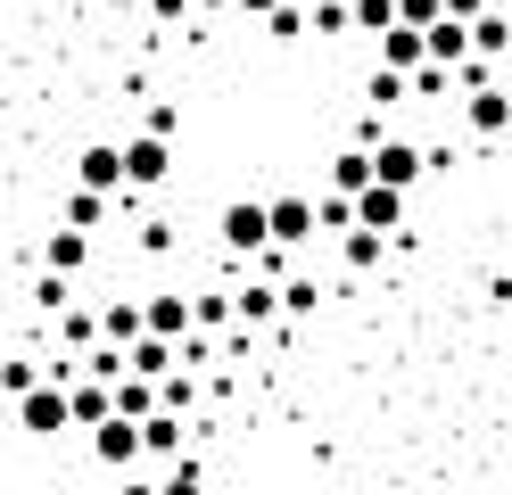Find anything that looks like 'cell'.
<instances>
[{"mask_svg": "<svg viewBox=\"0 0 512 495\" xmlns=\"http://www.w3.org/2000/svg\"><path fill=\"white\" fill-rule=\"evenodd\" d=\"M116 174H124V190H157L174 174V141L166 132H133V141H116Z\"/></svg>", "mask_w": 512, "mask_h": 495, "instance_id": "obj_1", "label": "cell"}, {"mask_svg": "<svg viewBox=\"0 0 512 495\" xmlns=\"http://www.w3.org/2000/svg\"><path fill=\"white\" fill-rule=\"evenodd\" d=\"M17 429H25V438H58V429H75V421H67V380L17 388Z\"/></svg>", "mask_w": 512, "mask_h": 495, "instance_id": "obj_2", "label": "cell"}, {"mask_svg": "<svg viewBox=\"0 0 512 495\" xmlns=\"http://www.w3.org/2000/svg\"><path fill=\"white\" fill-rule=\"evenodd\" d=\"M91 454H100L108 471L141 462V421H133V413H100V421H91Z\"/></svg>", "mask_w": 512, "mask_h": 495, "instance_id": "obj_3", "label": "cell"}, {"mask_svg": "<svg viewBox=\"0 0 512 495\" xmlns=\"http://www.w3.org/2000/svg\"><path fill=\"white\" fill-rule=\"evenodd\" d=\"M347 223H364V231H397V223H405V190H397V182H364L356 198H347Z\"/></svg>", "mask_w": 512, "mask_h": 495, "instance_id": "obj_4", "label": "cell"}, {"mask_svg": "<svg viewBox=\"0 0 512 495\" xmlns=\"http://www.w3.org/2000/svg\"><path fill=\"white\" fill-rule=\"evenodd\" d=\"M265 240L273 248H306L314 240V198H273L265 207Z\"/></svg>", "mask_w": 512, "mask_h": 495, "instance_id": "obj_5", "label": "cell"}, {"mask_svg": "<svg viewBox=\"0 0 512 495\" xmlns=\"http://www.w3.org/2000/svg\"><path fill=\"white\" fill-rule=\"evenodd\" d=\"M372 182H397V190H413V182H422V149H413V141H380V132H372Z\"/></svg>", "mask_w": 512, "mask_h": 495, "instance_id": "obj_6", "label": "cell"}, {"mask_svg": "<svg viewBox=\"0 0 512 495\" xmlns=\"http://www.w3.org/2000/svg\"><path fill=\"white\" fill-rule=\"evenodd\" d=\"M223 248H232V256L265 248V198H232V207H223Z\"/></svg>", "mask_w": 512, "mask_h": 495, "instance_id": "obj_7", "label": "cell"}, {"mask_svg": "<svg viewBox=\"0 0 512 495\" xmlns=\"http://www.w3.org/2000/svg\"><path fill=\"white\" fill-rule=\"evenodd\" d=\"M75 182H83V190H108V198H116V190H124V174H116V141H91V149L75 157Z\"/></svg>", "mask_w": 512, "mask_h": 495, "instance_id": "obj_8", "label": "cell"}, {"mask_svg": "<svg viewBox=\"0 0 512 495\" xmlns=\"http://www.w3.org/2000/svg\"><path fill=\"white\" fill-rule=\"evenodd\" d=\"M372 42H380V66H397V75H405V66L422 58V25H405V17H389V25L372 33Z\"/></svg>", "mask_w": 512, "mask_h": 495, "instance_id": "obj_9", "label": "cell"}, {"mask_svg": "<svg viewBox=\"0 0 512 495\" xmlns=\"http://www.w3.org/2000/svg\"><path fill=\"white\" fill-rule=\"evenodd\" d=\"M42 264H50V273H67V281H75L83 264H91V231H75V223H67V231H50V248H42Z\"/></svg>", "mask_w": 512, "mask_h": 495, "instance_id": "obj_10", "label": "cell"}, {"mask_svg": "<svg viewBox=\"0 0 512 495\" xmlns=\"http://www.w3.org/2000/svg\"><path fill=\"white\" fill-rule=\"evenodd\" d=\"M463 33H471V58H504L512 17H504V9H479V17H463Z\"/></svg>", "mask_w": 512, "mask_h": 495, "instance_id": "obj_11", "label": "cell"}, {"mask_svg": "<svg viewBox=\"0 0 512 495\" xmlns=\"http://www.w3.org/2000/svg\"><path fill=\"white\" fill-rule=\"evenodd\" d=\"M182 421H190V413L149 405V413H141V454H174V446H182Z\"/></svg>", "mask_w": 512, "mask_h": 495, "instance_id": "obj_12", "label": "cell"}, {"mask_svg": "<svg viewBox=\"0 0 512 495\" xmlns=\"http://www.w3.org/2000/svg\"><path fill=\"white\" fill-rule=\"evenodd\" d=\"M471 124H479V141H496V132L512 124V108H504V91H496V75H488V83H471Z\"/></svg>", "mask_w": 512, "mask_h": 495, "instance_id": "obj_13", "label": "cell"}, {"mask_svg": "<svg viewBox=\"0 0 512 495\" xmlns=\"http://www.w3.org/2000/svg\"><path fill=\"white\" fill-rule=\"evenodd\" d=\"M141 330H157V339H182V330H190V297H149V306H141Z\"/></svg>", "mask_w": 512, "mask_h": 495, "instance_id": "obj_14", "label": "cell"}, {"mask_svg": "<svg viewBox=\"0 0 512 495\" xmlns=\"http://www.w3.org/2000/svg\"><path fill=\"white\" fill-rule=\"evenodd\" d=\"M372 182V149H347V157H331V190H347V198H356Z\"/></svg>", "mask_w": 512, "mask_h": 495, "instance_id": "obj_15", "label": "cell"}, {"mask_svg": "<svg viewBox=\"0 0 512 495\" xmlns=\"http://www.w3.org/2000/svg\"><path fill=\"white\" fill-rule=\"evenodd\" d=\"M232 314H240L248 330H256V322H273V314H281V306H273V281H248V289L232 297Z\"/></svg>", "mask_w": 512, "mask_h": 495, "instance_id": "obj_16", "label": "cell"}, {"mask_svg": "<svg viewBox=\"0 0 512 495\" xmlns=\"http://www.w3.org/2000/svg\"><path fill=\"white\" fill-rule=\"evenodd\" d=\"M100 215H108V190H83V182H75V198H67V223H75V231H91Z\"/></svg>", "mask_w": 512, "mask_h": 495, "instance_id": "obj_17", "label": "cell"}, {"mask_svg": "<svg viewBox=\"0 0 512 495\" xmlns=\"http://www.w3.org/2000/svg\"><path fill=\"white\" fill-rule=\"evenodd\" d=\"M100 339H108V347L141 339V306H108V314H100Z\"/></svg>", "mask_w": 512, "mask_h": 495, "instance_id": "obj_18", "label": "cell"}, {"mask_svg": "<svg viewBox=\"0 0 512 495\" xmlns=\"http://www.w3.org/2000/svg\"><path fill=\"white\" fill-rule=\"evenodd\" d=\"M380 240H389V231H347V264H356V273H372V264H380Z\"/></svg>", "mask_w": 512, "mask_h": 495, "instance_id": "obj_19", "label": "cell"}, {"mask_svg": "<svg viewBox=\"0 0 512 495\" xmlns=\"http://www.w3.org/2000/svg\"><path fill=\"white\" fill-rule=\"evenodd\" d=\"M397 17V0H347V25H364V33H380Z\"/></svg>", "mask_w": 512, "mask_h": 495, "instance_id": "obj_20", "label": "cell"}, {"mask_svg": "<svg viewBox=\"0 0 512 495\" xmlns=\"http://www.w3.org/2000/svg\"><path fill=\"white\" fill-rule=\"evenodd\" d=\"M372 99H380V108H389V99H405V75H397V66H372Z\"/></svg>", "mask_w": 512, "mask_h": 495, "instance_id": "obj_21", "label": "cell"}, {"mask_svg": "<svg viewBox=\"0 0 512 495\" xmlns=\"http://www.w3.org/2000/svg\"><path fill=\"white\" fill-rule=\"evenodd\" d=\"M314 33H347V0H314Z\"/></svg>", "mask_w": 512, "mask_h": 495, "instance_id": "obj_22", "label": "cell"}, {"mask_svg": "<svg viewBox=\"0 0 512 495\" xmlns=\"http://www.w3.org/2000/svg\"><path fill=\"white\" fill-rule=\"evenodd\" d=\"M34 380H42V363H0V388H9V396L34 388Z\"/></svg>", "mask_w": 512, "mask_h": 495, "instance_id": "obj_23", "label": "cell"}, {"mask_svg": "<svg viewBox=\"0 0 512 495\" xmlns=\"http://www.w3.org/2000/svg\"><path fill=\"white\" fill-rule=\"evenodd\" d=\"M149 9H157V17H166V25H174V17H190V0H149Z\"/></svg>", "mask_w": 512, "mask_h": 495, "instance_id": "obj_24", "label": "cell"}, {"mask_svg": "<svg viewBox=\"0 0 512 495\" xmlns=\"http://www.w3.org/2000/svg\"><path fill=\"white\" fill-rule=\"evenodd\" d=\"M265 9H273V0H240V17H265Z\"/></svg>", "mask_w": 512, "mask_h": 495, "instance_id": "obj_25", "label": "cell"}]
</instances>
